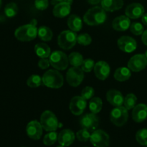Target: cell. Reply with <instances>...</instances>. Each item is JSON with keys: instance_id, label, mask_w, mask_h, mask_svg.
Listing matches in <instances>:
<instances>
[{"instance_id": "cell-1", "label": "cell", "mask_w": 147, "mask_h": 147, "mask_svg": "<svg viewBox=\"0 0 147 147\" xmlns=\"http://www.w3.org/2000/svg\"><path fill=\"white\" fill-rule=\"evenodd\" d=\"M37 22L32 20L28 24H24L18 27L14 32V36L18 40L22 42H29L34 40L37 35Z\"/></svg>"}, {"instance_id": "cell-2", "label": "cell", "mask_w": 147, "mask_h": 147, "mask_svg": "<svg viewBox=\"0 0 147 147\" xmlns=\"http://www.w3.org/2000/svg\"><path fill=\"white\" fill-rule=\"evenodd\" d=\"M107 15L106 11L100 7H94L88 10L83 17V21L90 26L101 24L106 22Z\"/></svg>"}, {"instance_id": "cell-3", "label": "cell", "mask_w": 147, "mask_h": 147, "mask_svg": "<svg viewBox=\"0 0 147 147\" xmlns=\"http://www.w3.org/2000/svg\"><path fill=\"white\" fill-rule=\"evenodd\" d=\"M42 83L50 88H60L63 86V76L60 72L56 70H49L44 73Z\"/></svg>"}, {"instance_id": "cell-4", "label": "cell", "mask_w": 147, "mask_h": 147, "mask_svg": "<svg viewBox=\"0 0 147 147\" xmlns=\"http://www.w3.org/2000/svg\"><path fill=\"white\" fill-rule=\"evenodd\" d=\"M77 34L76 32L70 30H65L62 32L57 38V43L60 47L63 50L72 49L77 42Z\"/></svg>"}, {"instance_id": "cell-5", "label": "cell", "mask_w": 147, "mask_h": 147, "mask_svg": "<svg viewBox=\"0 0 147 147\" xmlns=\"http://www.w3.org/2000/svg\"><path fill=\"white\" fill-rule=\"evenodd\" d=\"M40 123L46 131H55L58 128V120L55 115L50 111L43 112L40 117Z\"/></svg>"}, {"instance_id": "cell-6", "label": "cell", "mask_w": 147, "mask_h": 147, "mask_svg": "<svg viewBox=\"0 0 147 147\" xmlns=\"http://www.w3.org/2000/svg\"><path fill=\"white\" fill-rule=\"evenodd\" d=\"M50 65L55 69L58 70H64L68 67L69 60L67 56L62 51H54L50 55Z\"/></svg>"}, {"instance_id": "cell-7", "label": "cell", "mask_w": 147, "mask_h": 147, "mask_svg": "<svg viewBox=\"0 0 147 147\" xmlns=\"http://www.w3.org/2000/svg\"><path fill=\"white\" fill-rule=\"evenodd\" d=\"M128 118H129L128 110L122 106L114 108L111 112V121L116 126H123L127 122Z\"/></svg>"}, {"instance_id": "cell-8", "label": "cell", "mask_w": 147, "mask_h": 147, "mask_svg": "<svg viewBox=\"0 0 147 147\" xmlns=\"http://www.w3.org/2000/svg\"><path fill=\"white\" fill-rule=\"evenodd\" d=\"M79 67H70L66 73V80L72 87H78L83 82L84 73Z\"/></svg>"}, {"instance_id": "cell-9", "label": "cell", "mask_w": 147, "mask_h": 147, "mask_svg": "<svg viewBox=\"0 0 147 147\" xmlns=\"http://www.w3.org/2000/svg\"><path fill=\"white\" fill-rule=\"evenodd\" d=\"M90 143L95 147H108L109 146L110 137L104 131L95 130L90 137Z\"/></svg>"}, {"instance_id": "cell-10", "label": "cell", "mask_w": 147, "mask_h": 147, "mask_svg": "<svg viewBox=\"0 0 147 147\" xmlns=\"http://www.w3.org/2000/svg\"><path fill=\"white\" fill-rule=\"evenodd\" d=\"M147 58L145 55L137 54L131 57L128 63V67L133 72H140L146 68Z\"/></svg>"}, {"instance_id": "cell-11", "label": "cell", "mask_w": 147, "mask_h": 147, "mask_svg": "<svg viewBox=\"0 0 147 147\" xmlns=\"http://www.w3.org/2000/svg\"><path fill=\"white\" fill-rule=\"evenodd\" d=\"M80 124L83 129L93 132L99 125V119L94 113H87L80 119Z\"/></svg>"}, {"instance_id": "cell-12", "label": "cell", "mask_w": 147, "mask_h": 147, "mask_svg": "<svg viewBox=\"0 0 147 147\" xmlns=\"http://www.w3.org/2000/svg\"><path fill=\"white\" fill-rule=\"evenodd\" d=\"M119 48L124 53H130L134 51L137 47V43L134 38L129 36H122L118 40Z\"/></svg>"}, {"instance_id": "cell-13", "label": "cell", "mask_w": 147, "mask_h": 147, "mask_svg": "<svg viewBox=\"0 0 147 147\" xmlns=\"http://www.w3.org/2000/svg\"><path fill=\"white\" fill-rule=\"evenodd\" d=\"M42 126L37 121H32L26 127L27 134L30 139L33 140H39L42 135Z\"/></svg>"}, {"instance_id": "cell-14", "label": "cell", "mask_w": 147, "mask_h": 147, "mask_svg": "<svg viewBox=\"0 0 147 147\" xmlns=\"http://www.w3.org/2000/svg\"><path fill=\"white\" fill-rule=\"evenodd\" d=\"M86 100L82 96H75L70 100V110L73 114L80 116L86 109Z\"/></svg>"}, {"instance_id": "cell-15", "label": "cell", "mask_w": 147, "mask_h": 147, "mask_svg": "<svg viewBox=\"0 0 147 147\" xmlns=\"http://www.w3.org/2000/svg\"><path fill=\"white\" fill-rule=\"evenodd\" d=\"M73 0H67V1L58 2L53 8V15L58 18H63L68 15L71 10V4Z\"/></svg>"}, {"instance_id": "cell-16", "label": "cell", "mask_w": 147, "mask_h": 147, "mask_svg": "<svg viewBox=\"0 0 147 147\" xmlns=\"http://www.w3.org/2000/svg\"><path fill=\"white\" fill-rule=\"evenodd\" d=\"M125 14L130 19H139L144 14V7L139 3H132L127 6L125 10Z\"/></svg>"}, {"instance_id": "cell-17", "label": "cell", "mask_w": 147, "mask_h": 147, "mask_svg": "<svg viewBox=\"0 0 147 147\" xmlns=\"http://www.w3.org/2000/svg\"><path fill=\"white\" fill-rule=\"evenodd\" d=\"M110 71V66L105 61L98 62L94 66L95 76L100 80H106L109 77Z\"/></svg>"}, {"instance_id": "cell-18", "label": "cell", "mask_w": 147, "mask_h": 147, "mask_svg": "<svg viewBox=\"0 0 147 147\" xmlns=\"http://www.w3.org/2000/svg\"><path fill=\"white\" fill-rule=\"evenodd\" d=\"M132 119L136 123H142L147 119V105L140 103L135 106L132 111Z\"/></svg>"}, {"instance_id": "cell-19", "label": "cell", "mask_w": 147, "mask_h": 147, "mask_svg": "<svg viewBox=\"0 0 147 147\" xmlns=\"http://www.w3.org/2000/svg\"><path fill=\"white\" fill-rule=\"evenodd\" d=\"M106 99L112 106L115 107L121 106L124 101V98L122 93L117 90H109L106 93Z\"/></svg>"}, {"instance_id": "cell-20", "label": "cell", "mask_w": 147, "mask_h": 147, "mask_svg": "<svg viewBox=\"0 0 147 147\" xmlns=\"http://www.w3.org/2000/svg\"><path fill=\"white\" fill-rule=\"evenodd\" d=\"M130 18L124 15H121L115 18L112 23V27L116 31H126L130 28Z\"/></svg>"}, {"instance_id": "cell-21", "label": "cell", "mask_w": 147, "mask_h": 147, "mask_svg": "<svg viewBox=\"0 0 147 147\" xmlns=\"http://www.w3.org/2000/svg\"><path fill=\"white\" fill-rule=\"evenodd\" d=\"M74 133L70 129H64L61 131L58 134V141L59 144L63 146H69L74 142L75 140Z\"/></svg>"}, {"instance_id": "cell-22", "label": "cell", "mask_w": 147, "mask_h": 147, "mask_svg": "<svg viewBox=\"0 0 147 147\" xmlns=\"http://www.w3.org/2000/svg\"><path fill=\"white\" fill-rule=\"evenodd\" d=\"M101 7L107 11H114L120 9L123 6V0H101Z\"/></svg>"}, {"instance_id": "cell-23", "label": "cell", "mask_w": 147, "mask_h": 147, "mask_svg": "<svg viewBox=\"0 0 147 147\" xmlns=\"http://www.w3.org/2000/svg\"><path fill=\"white\" fill-rule=\"evenodd\" d=\"M67 26L73 32H79L83 27V22L80 17L72 14L67 19Z\"/></svg>"}, {"instance_id": "cell-24", "label": "cell", "mask_w": 147, "mask_h": 147, "mask_svg": "<svg viewBox=\"0 0 147 147\" xmlns=\"http://www.w3.org/2000/svg\"><path fill=\"white\" fill-rule=\"evenodd\" d=\"M114 78L119 82H123L129 80L131 76V73L129 68L125 67H119L116 70L114 73Z\"/></svg>"}, {"instance_id": "cell-25", "label": "cell", "mask_w": 147, "mask_h": 147, "mask_svg": "<svg viewBox=\"0 0 147 147\" xmlns=\"http://www.w3.org/2000/svg\"><path fill=\"white\" fill-rule=\"evenodd\" d=\"M36 55L40 58H47L50 57L51 50L50 47L45 43H38L34 47Z\"/></svg>"}, {"instance_id": "cell-26", "label": "cell", "mask_w": 147, "mask_h": 147, "mask_svg": "<svg viewBox=\"0 0 147 147\" xmlns=\"http://www.w3.org/2000/svg\"><path fill=\"white\" fill-rule=\"evenodd\" d=\"M37 35L43 41H50L53 38V33L51 29L46 26H42L37 30Z\"/></svg>"}, {"instance_id": "cell-27", "label": "cell", "mask_w": 147, "mask_h": 147, "mask_svg": "<svg viewBox=\"0 0 147 147\" xmlns=\"http://www.w3.org/2000/svg\"><path fill=\"white\" fill-rule=\"evenodd\" d=\"M103 106V102L98 97H93L89 103V109L91 113L96 114L101 111Z\"/></svg>"}, {"instance_id": "cell-28", "label": "cell", "mask_w": 147, "mask_h": 147, "mask_svg": "<svg viewBox=\"0 0 147 147\" xmlns=\"http://www.w3.org/2000/svg\"><path fill=\"white\" fill-rule=\"evenodd\" d=\"M68 60L69 63L73 65V67H80L84 60L82 55L76 52L70 53L68 56Z\"/></svg>"}, {"instance_id": "cell-29", "label": "cell", "mask_w": 147, "mask_h": 147, "mask_svg": "<svg viewBox=\"0 0 147 147\" xmlns=\"http://www.w3.org/2000/svg\"><path fill=\"white\" fill-rule=\"evenodd\" d=\"M136 101H137L136 96L133 93H129L124 98V101H123L124 107L127 110L133 109L136 106Z\"/></svg>"}, {"instance_id": "cell-30", "label": "cell", "mask_w": 147, "mask_h": 147, "mask_svg": "<svg viewBox=\"0 0 147 147\" xmlns=\"http://www.w3.org/2000/svg\"><path fill=\"white\" fill-rule=\"evenodd\" d=\"M18 12V7L14 2L9 3L4 8V14L7 17H14L17 15Z\"/></svg>"}, {"instance_id": "cell-31", "label": "cell", "mask_w": 147, "mask_h": 147, "mask_svg": "<svg viewBox=\"0 0 147 147\" xmlns=\"http://www.w3.org/2000/svg\"><path fill=\"white\" fill-rule=\"evenodd\" d=\"M58 135L55 131H50L44 136L43 139V144L46 146H51L54 144L57 140Z\"/></svg>"}, {"instance_id": "cell-32", "label": "cell", "mask_w": 147, "mask_h": 147, "mask_svg": "<svg viewBox=\"0 0 147 147\" xmlns=\"http://www.w3.org/2000/svg\"><path fill=\"white\" fill-rule=\"evenodd\" d=\"M136 139L139 144L142 146L147 145V129H142L136 134Z\"/></svg>"}, {"instance_id": "cell-33", "label": "cell", "mask_w": 147, "mask_h": 147, "mask_svg": "<svg viewBox=\"0 0 147 147\" xmlns=\"http://www.w3.org/2000/svg\"><path fill=\"white\" fill-rule=\"evenodd\" d=\"M42 79L38 75H32L27 80V85L30 88H37L41 86Z\"/></svg>"}, {"instance_id": "cell-34", "label": "cell", "mask_w": 147, "mask_h": 147, "mask_svg": "<svg viewBox=\"0 0 147 147\" xmlns=\"http://www.w3.org/2000/svg\"><path fill=\"white\" fill-rule=\"evenodd\" d=\"M92 38L87 33H83L77 37V42L83 46H88L91 43Z\"/></svg>"}, {"instance_id": "cell-35", "label": "cell", "mask_w": 147, "mask_h": 147, "mask_svg": "<svg viewBox=\"0 0 147 147\" xmlns=\"http://www.w3.org/2000/svg\"><path fill=\"white\" fill-rule=\"evenodd\" d=\"M90 132L88 131L86 129H81V130L78 131L76 134V137L78 139V141L82 142H86L90 139Z\"/></svg>"}, {"instance_id": "cell-36", "label": "cell", "mask_w": 147, "mask_h": 147, "mask_svg": "<svg viewBox=\"0 0 147 147\" xmlns=\"http://www.w3.org/2000/svg\"><path fill=\"white\" fill-rule=\"evenodd\" d=\"M130 30L135 35H141L143 34L144 27L141 23L133 22L130 26Z\"/></svg>"}, {"instance_id": "cell-37", "label": "cell", "mask_w": 147, "mask_h": 147, "mask_svg": "<svg viewBox=\"0 0 147 147\" xmlns=\"http://www.w3.org/2000/svg\"><path fill=\"white\" fill-rule=\"evenodd\" d=\"M95 63L93 60L92 59H86L83 60V63L81 65L82 70L86 73H89L94 68Z\"/></svg>"}, {"instance_id": "cell-38", "label": "cell", "mask_w": 147, "mask_h": 147, "mask_svg": "<svg viewBox=\"0 0 147 147\" xmlns=\"http://www.w3.org/2000/svg\"><path fill=\"white\" fill-rule=\"evenodd\" d=\"M94 89L90 86H87V87L84 88L81 92V96L86 100H89V99L92 98L94 96Z\"/></svg>"}, {"instance_id": "cell-39", "label": "cell", "mask_w": 147, "mask_h": 147, "mask_svg": "<svg viewBox=\"0 0 147 147\" xmlns=\"http://www.w3.org/2000/svg\"><path fill=\"white\" fill-rule=\"evenodd\" d=\"M49 1L48 0H35L34 1V6L36 9L38 10H45L48 7Z\"/></svg>"}, {"instance_id": "cell-40", "label": "cell", "mask_w": 147, "mask_h": 147, "mask_svg": "<svg viewBox=\"0 0 147 147\" xmlns=\"http://www.w3.org/2000/svg\"><path fill=\"white\" fill-rule=\"evenodd\" d=\"M50 65V60H47V58H41L38 62V67L42 69V70H45V69H47V67H49Z\"/></svg>"}, {"instance_id": "cell-41", "label": "cell", "mask_w": 147, "mask_h": 147, "mask_svg": "<svg viewBox=\"0 0 147 147\" xmlns=\"http://www.w3.org/2000/svg\"><path fill=\"white\" fill-rule=\"evenodd\" d=\"M142 42H143L144 44L147 46V30H145V31L143 32V34H142Z\"/></svg>"}, {"instance_id": "cell-42", "label": "cell", "mask_w": 147, "mask_h": 147, "mask_svg": "<svg viewBox=\"0 0 147 147\" xmlns=\"http://www.w3.org/2000/svg\"><path fill=\"white\" fill-rule=\"evenodd\" d=\"M142 21L144 25L147 26V13H144L142 17Z\"/></svg>"}, {"instance_id": "cell-43", "label": "cell", "mask_w": 147, "mask_h": 147, "mask_svg": "<svg viewBox=\"0 0 147 147\" xmlns=\"http://www.w3.org/2000/svg\"><path fill=\"white\" fill-rule=\"evenodd\" d=\"M100 1H101V0H87V1L89 4H93V5L98 4V3L100 2Z\"/></svg>"}, {"instance_id": "cell-44", "label": "cell", "mask_w": 147, "mask_h": 147, "mask_svg": "<svg viewBox=\"0 0 147 147\" xmlns=\"http://www.w3.org/2000/svg\"><path fill=\"white\" fill-rule=\"evenodd\" d=\"M57 1H58V2H62V1H67V0H56Z\"/></svg>"}, {"instance_id": "cell-45", "label": "cell", "mask_w": 147, "mask_h": 147, "mask_svg": "<svg viewBox=\"0 0 147 147\" xmlns=\"http://www.w3.org/2000/svg\"><path fill=\"white\" fill-rule=\"evenodd\" d=\"M1 4H2V1H1V0H0V8H1Z\"/></svg>"}, {"instance_id": "cell-46", "label": "cell", "mask_w": 147, "mask_h": 147, "mask_svg": "<svg viewBox=\"0 0 147 147\" xmlns=\"http://www.w3.org/2000/svg\"><path fill=\"white\" fill-rule=\"evenodd\" d=\"M144 55H145V56H146V57L147 58V50L146 51V53H145Z\"/></svg>"}, {"instance_id": "cell-47", "label": "cell", "mask_w": 147, "mask_h": 147, "mask_svg": "<svg viewBox=\"0 0 147 147\" xmlns=\"http://www.w3.org/2000/svg\"><path fill=\"white\" fill-rule=\"evenodd\" d=\"M57 147H65V146H62V145H60V146H57Z\"/></svg>"}, {"instance_id": "cell-48", "label": "cell", "mask_w": 147, "mask_h": 147, "mask_svg": "<svg viewBox=\"0 0 147 147\" xmlns=\"http://www.w3.org/2000/svg\"><path fill=\"white\" fill-rule=\"evenodd\" d=\"M146 147H147V145H146Z\"/></svg>"}]
</instances>
